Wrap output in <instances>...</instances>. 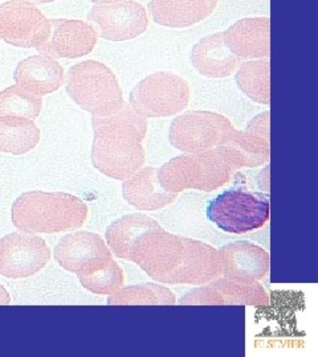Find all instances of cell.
<instances>
[{"mask_svg": "<svg viewBox=\"0 0 318 357\" xmlns=\"http://www.w3.org/2000/svg\"><path fill=\"white\" fill-rule=\"evenodd\" d=\"M130 261L154 281L166 284L202 286L222 275L217 249L162 228L140 236Z\"/></svg>", "mask_w": 318, "mask_h": 357, "instance_id": "1", "label": "cell"}, {"mask_svg": "<svg viewBox=\"0 0 318 357\" xmlns=\"http://www.w3.org/2000/svg\"><path fill=\"white\" fill-rule=\"evenodd\" d=\"M92 128V163L96 169L108 178L127 180L142 168L147 121L129 103H122L112 114L93 115Z\"/></svg>", "mask_w": 318, "mask_h": 357, "instance_id": "2", "label": "cell"}, {"mask_svg": "<svg viewBox=\"0 0 318 357\" xmlns=\"http://www.w3.org/2000/svg\"><path fill=\"white\" fill-rule=\"evenodd\" d=\"M87 217V204L75 195L64 192H26L13 202L11 209L13 227L34 234L78 229Z\"/></svg>", "mask_w": 318, "mask_h": 357, "instance_id": "3", "label": "cell"}, {"mask_svg": "<svg viewBox=\"0 0 318 357\" xmlns=\"http://www.w3.org/2000/svg\"><path fill=\"white\" fill-rule=\"evenodd\" d=\"M240 168L236 153L229 146L219 144L204 153L175 156L158 169V178L167 192H211L227 184Z\"/></svg>", "mask_w": 318, "mask_h": 357, "instance_id": "4", "label": "cell"}, {"mask_svg": "<svg viewBox=\"0 0 318 357\" xmlns=\"http://www.w3.org/2000/svg\"><path fill=\"white\" fill-rule=\"evenodd\" d=\"M68 96L94 116L115 113L122 106V89L115 73L100 61L85 60L69 68L65 78Z\"/></svg>", "mask_w": 318, "mask_h": 357, "instance_id": "5", "label": "cell"}, {"mask_svg": "<svg viewBox=\"0 0 318 357\" xmlns=\"http://www.w3.org/2000/svg\"><path fill=\"white\" fill-rule=\"evenodd\" d=\"M190 98V86L185 78L173 72H158L134 86L129 105L143 118H166L180 114Z\"/></svg>", "mask_w": 318, "mask_h": 357, "instance_id": "6", "label": "cell"}, {"mask_svg": "<svg viewBox=\"0 0 318 357\" xmlns=\"http://www.w3.org/2000/svg\"><path fill=\"white\" fill-rule=\"evenodd\" d=\"M269 212L268 197L244 190L223 192L207 206L208 220L231 234H245L264 227Z\"/></svg>", "mask_w": 318, "mask_h": 357, "instance_id": "7", "label": "cell"}, {"mask_svg": "<svg viewBox=\"0 0 318 357\" xmlns=\"http://www.w3.org/2000/svg\"><path fill=\"white\" fill-rule=\"evenodd\" d=\"M232 128L229 118L219 113L187 112L173 121L168 142L182 153H204L222 144Z\"/></svg>", "mask_w": 318, "mask_h": 357, "instance_id": "8", "label": "cell"}, {"mask_svg": "<svg viewBox=\"0 0 318 357\" xmlns=\"http://www.w3.org/2000/svg\"><path fill=\"white\" fill-rule=\"evenodd\" d=\"M51 249L43 237L15 231L0 238V275L11 280L34 277L47 266Z\"/></svg>", "mask_w": 318, "mask_h": 357, "instance_id": "9", "label": "cell"}, {"mask_svg": "<svg viewBox=\"0 0 318 357\" xmlns=\"http://www.w3.org/2000/svg\"><path fill=\"white\" fill-rule=\"evenodd\" d=\"M51 22L26 0L0 4V40L19 48H38L50 35Z\"/></svg>", "mask_w": 318, "mask_h": 357, "instance_id": "10", "label": "cell"}, {"mask_svg": "<svg viewBox=\"0 0 318 357\" xmlns=\"http://www.w3.org/2000/svg\"><path fill=\"white\" fill-rule=\"evenodd\" d=\"M268 303L267 291L259 282L226 277L202 284L179 301L182 306L266 307Z\"/></svg>", "mask_w": 318, "mask_h": 357, "instance_id": "11", "label": "cell"}, {"mask_svg": "<svg viewBox=\"0 0 318 357\" xmlns=\"http://www.w3.org/2000/svg\"><path fill=\"white\" fill-rule=\"evenodd\" d=\"M88 23L100 38L121 43L140 36L147 29L149 16L138 1L124 0L115 4H94Z\"/></svg>", "mask_w": 318, "mask_h": 357, "instance_id": "12", "label": "cell"}, {"mask_svg": "<svg viewBox=\"0 0 318 357\" xmlns=\"http://www.w3.org/2000/svg\"><path fill=\"white\" fill-rule=\"evenodd\" d=\"M47 40L38 45V53L57 59H78L94 50L99 33L88 22L53 19Z\"/></svg>", "mask_w": 318, "mask_h": 357, "instance_id": "13", "label": "cell"}, {"mask_svg": "<svg viewBox=\"0 0 318 357\" xmlns=\"http://www.w3.org/2000/svg\"><path fill=\"white\" fill-rule=\"evenodd\" d=\"M53 257L64 270L78 275L100 266L113 255L101 236L76 231L64 236L55 246Z\"/></svg>", "mask_w": 318, "mask_h": 357, "instance_id": "14", "label": "cell"}, {"mask_svg": "<svg viewBox=\"0 0 318 357\" xmlns=\"http://www.w3.org/2000/svg\"><path fill=\"white\" fill-rule=\"evenodd\" d=\"M229 51L240 60L268 59L270 54L269 17H245L223 32Z\"/></svg>", "mask_w": 318, "mask_h": 357, "instance_id": "15", "label": "cell"}, {"mask_svg": "<svg viewBox=\"0 0 318 357\" xmlns=\"http://www.w3.org/2000/svg\"><path fill=\"white\" fill-rule=\"evenodd\" d=\"M217 253L222 262V275L226 278L260 281L269 274V253L254 243H231L222 246Z\"/></svg>", "mask_w": 318, "mask_h": 357, "instance_id": "16", "label": "cell"}, {"mask_svg": "<svg viewBox=\"0 0 318 357\" xmlns=\"http://www.w3.org/2000/svg\"><path fill=\"white\" fill-rule=\"evenodd\" d=\"M122 193L127 203L138 211H158L174 203L178 193L162 188L158 178V168L145 167L124 180Z\"/></svg>", "mask_w": 318, "mask_h": 357, "instance_id": "17", "label": "cell"}, {"mask_svg": "<svg viewBox=\"0 0 318 357\" xmlns=\"http://www.w3.org/2000/svg\"><path fill=\"white\" fill-rule=\"evenodd\" d=\"M191 64L207 78H226L242 63L229 51L223 40V32L201 38L191 51Z\"/></svg>", "mask_w": 318, "mask_h": 357, "instance_id": "18", "label": "cell"}, {"mask_svg": "<svg viewBox=\"0 0 318 357\" xmlns=\"http://www.w3.org/2000/svg\"><path fill=\"white\" fill-rule=\"evenodd\" d=\"M13 79L17 86L29 93L47 96L63 86L65 76L64 68L57 60L36 54L17 64L13 72Z\"/></svg>", "mask_w": 318, "mask_h": 357, "instance_id": "19", "label": "cell"}, {"mask_svg": "<svg viewBox=\"0 0 318 357\" xmlns=\"http://www.w3.org/2000/svg\"><path fill=\"white\" fill-rule=\"evenodd\" d=\"M217 0H150L149 11L154 22L167 28H187L210 17Z\"/></svg>", "mask_w": 318, "mask_h": 357, "instance_id": "20", "label": "cell"}, {"mask_svg": "<svg viewBox=\"0 0 318 357\" xmlns=\"http://www.w3.org/2000/svg\"><path fill=\"white\" fill-rule=\"evenodd\" d=\"M158 228H161L159 224L147 215H127L109 225L105 233L106 243L113 255L130 261L134 246L138 243L140 236Z\"/></svg>", "mask_w": 318, "mask_h": 357, "instance_id": "21", "label": "cell"}, {"mask_svg": "<svg viewBox=\"0 0 318 357\" xmlns=\"http://www.w3.org/2000/svg\"><path fill=\"white\" fill-rule=\"evenodd\" d=\"M40 142V128L24 116H0V153L24 155Z\"/></svg>", "mask_w": 318, "mask_h": 357, "instance_id": "22", "label": "cell"}, {"mask_svg": "<svg viewBox=\"0 0 318 357\" xmlns=\"http://www.w3.org/2000/svg\"><path fill=\"white\" fill-rule=\"evenodd\" d=\"M175 303L174 293L157 283L120 287L108 299L109 306H174Z\"/></svg>", "mask_w": 318, "mask_h": 357, "instance_id": "23", "label": "cell"}, {"mask_svg": "<svg viewBox=\"0 0 318 357\" xmlns=\"http://www.w3.org/2000/svg\"><path fill=\"white\" fill-rule=\"evenodd\" d=\"M270 63L266 59L240 63L235 75L236 84L254 102H270Z\"/></svg>", "mask_w": 318, "mask_h": 357, "instance_id": "24", "label": "cell"}, {"mask_svg": "<svg viewBox=\"0 0 318 357\" xmlns=\"http://www.w3.org/2000/svg\"><path fill=\"white\" fill-rule=\"evenodd\" d=\"M222 144L229 146V149L236 153L243 167L254 168L263 166L269 162V142L251 132L239 131L232 128L226 134V138Z\"/></svg>", "mask_w": 318, "mask_h": 357, "instance_id": "25", "label": "cell"}, {"mask_svg": "<svg viewBox=\"0 0 318 357\" xmlns=\"http://www.w3.org/2000/svg\"><path fill=\"white\" fill-rule=\"evenodd\" d=\"M43 109L41 96L13 85L0 91V116H24L35 121Z\"/></svg>", "mask_w": 318, "mask_h": 357, "instance_id": "26", "label": "cell"}, {"mask_svg": "<svg viewBox=\"0 0 318 357\" xmlns=\"http://www.w3.org/2000/svg\"><path fill=\"white\" fill-rule=\"evenodd\" d=\"M78 278L84 289L99 295H110L124 284L122 268L113 257L88 273L78 274Z\"/></svg>", "mask_w": 318, "mask_h": 357, "instance_id": "27", "label": "cell"}, {"mask_svg": "<svg viewBox=\"0 0 318 357\" xmlns=\"http://www.w3.org/2000/svg\"><path fill=\"white\" fill-rule=\"evenodd\" d=\"M269 116H270V114H269L268 110L264 113L256 115L254 119H251L248 122L245 131L269 142V121H270Z\"/></svg>", "mask_w": 318, "mask_h": 357, "instance_id": "28", "label": "cell"}, {"mask_svg": "<svg viewBox=\"0 0 318 357\" xmlns=\"http://www.w3.org/2000/svg\"><path fill=\"white\" fill-rule=\"evenodd\" d=\"M11 303V296L4 286L0 283V306H8Z\"/></svg>", "mask_w": 318, "mask_h": 357, "instance_id": "29", "label": "cell"}, {"mask_svg": "<svg viewBox=\"0 0 318 357\" xmlns=\"http://www.w3.org/2000/svg\"><path fill=\"white\" fill-rule=\"evenodd\" d=\"M89 1L94 3V4H115V3L124 1V0H89Z\"/></svg>", "mask_w": 318, "mask_h": 357, "instance_id": "30", "label": "cell"}, {"mask_svg": "<svg viewBox=\"0 0 318 357\" xmlns=\"http://www.w3.org/2000/svg\"><path fill=\"white\" fill-rule=\"evenodd\" d=\"M26 1H29V3H32V4H47V3H52V1H56V0H26Z\"/></svg>", "mask_w": 318, "mask_h": 357, "instance_id": "31", "label": "cell"}]
</instances>
